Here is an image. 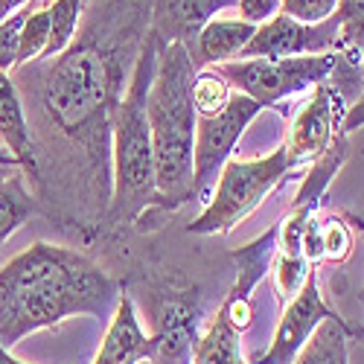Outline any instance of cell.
<instances>
[{"label":"cell","instance_id":"ac0fdd59","mask_svg":"<svg viewBox=\"0 0 364 364\" xmlns=\"http://www.w3.org/2000/svg\"><path fill=\"white\" fill-rule=\"evenodd\" d=\"M242 329L219 309V315L204 326V332L193 341V361L196 364H245L242 361Z\"/></svg>","mask_w":364,"mask_h":364},{"label":"cell","instance_id":"6da1fadb","mask_svg":"<svg viewBox=\"0 0 364 364\" xmlns=\"http://www.w3.org/2000/svg\"><path fill=\"white\" fill-rule=\"evenodd\" d=\"M151 0H87L68 50L12 73L33 102L38 166L58 151L65 196L58 216L90 236L105 222L111 196V119L123 100L137 53L149 36Z\"/></svg>","mask_w":364,"mask_h":364},{"label":"cell","instance_id":"484cf974","mask_svg":"<svg viewBox=\"0 0 364 364\" xmlns=\"http://www.w3.org/2000/svg\"><path fill=\"white\" fill-rule=\"evenodd\" d=\"M29 9H21L0 21V73H12L18 65V41H21V26Z\"/></svg>","mask_w":364,"mask_h":364},{"label":"cell","instance_id":"d4e9b609","mask_svg":"<svg viewBox=\"0 0 364 364\" xmlns=\"http://www.w3.org/2000/svg\"><path fill=\"white\" fill-rule=\"evenodd\" d=\"M338 0H280V15L297 23H323L336 15Z\"/></svg>","mask_w":364,"mask_h":364},{"label":"cell","instance_id":"5bb4252c","mask_svg":"<svg viewBox=\"0 0 364 364\" xmlns=\"http://www.w3.org/2000/svg\"><path fill=\"white\" fill-rule=\"evenodd\" d=\"M254 23L242 21V18H213L201 33L187 41V53L193 58L196 70L201 68H219L225 62L239 58V53L245 50V44L254 36Z\"/></svg>","mask_w":364,"mask_h":364},{"label":"cell","instance_id":"f546056e","mask_svg":"<svg viewBox=\"0 0 364 364\" xmlns=\"http://www.w3.org/2000/svg\"><path fill=\"white\" fill-rule=\"evenodd\" d=\"M0 166H18V161L9 155V151H4V149H0Z\"/></svg>","mask_w":364,"mask_h":364},{"label":"cell","instance_id":"83f0119b","mask_svg":"<svg viewBox=\"0 0 364 364\" xmlns=\"http://www.w3.org/2000/svg\"><path fill=\"white\" fill-rule=\"evenodd\" d=\"M26 4H29V0H0V21H6L9 15L21 12Z\"/></svg>","mask_w":364,"mask_h":364},{"label":"cell","instance_id":"4316f807","mask_svg":"<svg viewBox=\"0 0 364 364\" xmlns=\"http://www.w3.org/2000/svg\"><path fill=\"white\" fill-rule=\"evenodd\" d=\"M236 9L242 21L259 26L280 12V0H236Z\"/></svg>","mask_w":364,"mask_h":364},{"label":"cell","instance_id":"4fadbf2b","mask_svg":"<svg viewBox=\"0 0 364 364\" xmlns=\"http://www.w3.org/2000/svg\"><path fill=\"white\" fill-rule=\"evenodd\" d=\"M0 140L6 143V151L18 161L23 175L38 181L36 143H33V132H29V123H26V108L12 73H0Z\"/></svg>","mask_w":364,"mask_h":364},{"label":"cell","instance_id":"603a6c76","mask_svg":"<svg viewBox=\"0 0 364 364\" xmlns=\"http://www.w3.org/2000/svg\"><path fill=\"white\" fill-rule=\"evenodd\" d=\"M50 41V12L44 9H29L21 26V41H18V68L29 65V62H38L44 55V47Z\"/></svg>","mask_w":364,"mask_h":364},{"label":"cell","instance_id":"cb8c5ba5","mask_svg":"<svg viewBox=\"0 0 364 364\" xmlns=\"http://www.w3.org/2000/svg\"><path fill=\"white\" fill-rule=\"evenodd\" d=\"M274 257H277V262H274V286H277L280 300L289 303V300L300 291V286H303V280H306V274L312 271V265H309L306 259L283 257V254H277V251H274Z\"/></svg>","mask_w":364,"mask_h":364},{"label":"cell","instance_id":"8fae6325","mask_svg":"<svg viewBox=\"0 0 364 364\" xmlns=\"http://www.w3.org/2000/svg\"><path fill=\"white\" fill-rule=\"evenodd\" d=\"M228 9H236V0H151L149 29L161 44H187Z\"/></svg>","mask_w":364,"mask_h":364},{"label":"cell","instance_id":"2e32d148","mask_svg":"<svg viewBox=\"0 0 364 364\" xmlns=\"http://www.w3.org/2000/svg\"><path fill=\"white\" fill-rule=\"evenodd\" d=\"M38 198L29 193L21 166H0V248L4 242L36 216Z\"/></svg>","mask_w":364,"mask_h":364},{"label":"cell","instance_id":"9a60e30c","mask_svg":"<svg viewBox=\"0 0 364 364\" xmlns=\"http://www.w3.org/2000/svg\"><path fill=\"white\" fill-rule=\"evenodd\" d=\"M350 254H353L350 228L336 216L321 219L318 213H312L306 222V230H303V259L315 268L321 259L344 262Z\"/></svg>","mask_w":364,"mask_h":364},{"label":"cell","instance_id":"f1b7e54d","mask_svg":"<svg viewBox=\"0 0 364 364\" xmlns=\"http://www.w3.org/2000/svg\"><path fill=\"white\" fill-rule=\"evenodd\" d=\"M0 364H23V361H18V358L12 355V350H4V347H0Z\"/></svg>","mask_w":364,"mask_h":364},{"label":"cell","instance_id":"7c38bea8","mask_svg":"<svg viewBox=\"0 0 364 364\" xmlns=\"http://www.w3.org/2000/svg\"><path fill=\"white\" fill-rule=\"evenodd\" d=\"M108 321L111 323H108V332H105L94 364H140L146 358H155L158 338L143 332L134 300L129 294H119L117 309Z\"/></svg>","mask_w":364,"mask_h":364},{"label":"cell","instance_id":"30bf717a","mask_svg":"<svg viewBox=\"0 0 364 364\" xmlns=\"http://www.w3.org/2000/svg\"><path fill=\"white\" fill-rule=\"evenodd\" d=\"M329 315H338V312L326 306V300L318 289V274L309 271L300 291L286 303L277 332H274V341H271L265 355H259L257 361L259 364H291L294 355L300 353V347L306 344V338L315 332V326Z\"/></svg>","mask_w":364,"mask_h":364},{"label":"cell","instance_id":"ffe728a7","mask_svg":"<svg viewBox=\"0 0 364 364\" xmlns=\"http://www.w3.org/2000/svg\"><path fill=\"white\" fill-rule=\"evenodd\" d=\"M85 6H87V0H50V6H47V12H50V41H47L41 58H53V55H58L62 50L70 47V41L79 33Z\"/></svg>","mask_w":364,"mask_h":364},{"label":"cell","instance_id":"9c48e42d","mask_svg":"<svg viewBox=\"0 0 364 364\" xmlns=\"http://www.w3.org/2000/svg\"><path fill=\"white\" fill-rule=\"evenodd\" d=\"M338 41V21L297 23L286 15H274L254 29L251 41L239 58H291V55H321L332 53Z\"/></svg>","mask_w":364,"mask_h":364},{"label":"cell","instance_id":"7402d4cb","mask_svg":"<svg viewBox=\"0 0 364 364\" xmlns=\"http://www.w3.org/2000/svg\"><path fill=\"white\" fill-rule=\"evenodd\" d=\"M230 97H233V87L228 85V79L216 68L196 70V79H193V108H196V117H207V114L222 111Z\"/></svg>","mask_w":364,"mask_h":364},{"label":"cell","instance_id":"44dd1931","mask_svg":"<svg viewBox=\"0 0 364 364\" xmlns=\"http://www.w3.org/2000/svg\"><path fill=\"white\" fill-rule=\"evenodd\" d=\"M338 21V41L336 50L350 65L361 68V23H364V0H338L336 15Z\"/></svg>","mask_w":364,"mask_h":364},{"label":"cell","instance_id":"d6986e66","mask_svg":"<svg viewBox=\"0 0 364 364\" xmlns=\"http://www.w3.org/2000/svg\"><path fill=\"white\" fill-rule=\"evenodd\" d=\"M277 251V225L268 233H262L259 239H254L251 245L233 251V262H236V286L230 289V297H242L251 300V291L259 286V280L265 277L268 262L274 259Z\"/></svg>","mask_w":364,"mask_h":364},{"label":"cell","instance_id":"e0dca14e","mask_svg":"<svg viewBox=\"0 0 364 364\" xmlns=\"http://www.w3.org/2000/svg\"><path fill=\"white\" fill-rule=\"evenodd\" d=\"M353 336L355 329L341 315H329L315 326L291 364H350L347 344Z\"/></svg>","mask_w":364,"mask_h":364},{"label":"cell","instance_id":"52a82bcc","mask_svg":"<svg viewBox=\"0 0 364 364\" xmlns=\"http://www.w3.org/2000/svg\"><path fill=\"white\" fill-rule=\"evenodd\" d=\"M262 105L254 100L233 94L228 105L216 114L196 117V143H193V201L204 198L210 181L230 161V151L245 134V129L257 119Z\"/></svg>","mask_w":364,"mask_h":364},{"label":"cell","instance_id":"ba28073f","mask_svg":"<svg viewBox=\"0 0 364 364\" xmlns=\"http://www.w3.org/2000/svg\"><path fill=\"white\" fill-rule=\"evenodd\" d=\"M344 114H347L344 87L336 85L332 79L318 82L312 87V97L297 108V114L291 119V129H289V137L283 143L291 166L318 161L323 151L344 134L341 132Z\"/></svg>","mask_w":364,"mask_h":364},{"label":"cell","instance_id":"277c9868","mask_svg":"<svg viewBox=\"0 0 364 364\" xmlns=\"http://www.w3.org/2000/svg\"><path fill=\"white\" fill-rule=\"evenodd\" d=\"M161 38L149 29L137 53L132 79L111 119V196L102 228L119 230L137 225L155 207V151L146 100L155 76Z\"/></svg>","mask_w":364,"mask_h":364},{"label":"cell","instance_id":"8992f818","mask_svg":"<svg viewBox=\"0 0 364 364\" xmlns=\"http://www.w3.org/2000/svg\"><path fill=\"white\" fill-rule=\"evenodd\" d=\"M336 53L291 58H233V62L219 65L216 70L228 79L233 94H242L262 108H271L329 79V73L336 70Z\"/></svg>","mask_w":364,"mask_h":364},{"label":"cell","instance_id":"3957f363","mask_svg":"<svg viewBox=\"0 0 364 364\" xmlns=\"http://www.w3.org/2000/svg\"><path fill=\"white\" fill-rule=\"evenodd\" d=\"M196 65L184 44H161L155 76H151L146 114L155 151V207L137 222L143 230L149 219L172 213L193 201V143H196V108H193Z\"/></svg>","mask_w":364,"mask_h":364},{"label":"cell","instance_id":"7a4b0ae2","mask_svg":"<svg viewBox=\"0 0 364 364\" xmlns=\"http://www.w3.org/2000/svg\"><path fill=\"white\" fill-rule=\"evenodd\" d=\"M119 294V283L87 254L36 242L0 265V347L12 350L76 315L111 318Z\"/></svg>","mask_w":364,"mask_h":364},{"label":"cell","instance_id":"5b68a950","mask_svg":"<svg viewBox=\"0 0 364 364\" xmlns=\"http://www.w3.org/2000/svg\"><path fill=\"white\" fill-rule=\"evenodd\" d=\"M291 161L286 155V149H274L262 158L251 161H236L230 158L222 166L219 184L210 196L207 207L201 210V216L190 222V233L210 236V233H228L233 230L242 219H248L254 210L265 201V196L274 190L280 181L291 172Z\"/></svg>","mask_w":364,"mask_h":364}]
</instances>
